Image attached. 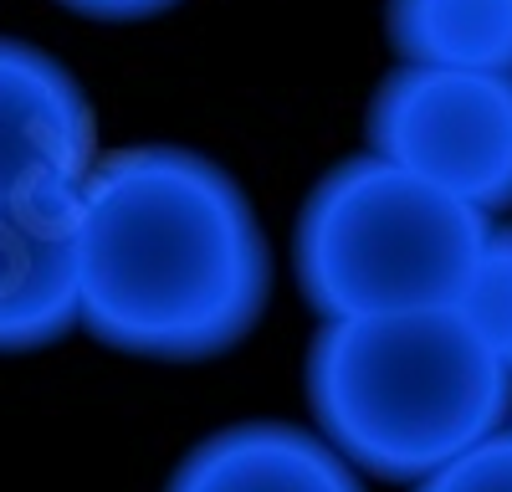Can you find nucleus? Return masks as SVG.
<instances>
[{
	"mask_svg": "<svg viewBox=\"0 0 512 492\" xmlns=\"http://www.w3.org/2000/svg\"><path fill=\"white\" fill-rule=\"evenodd\" d=\"M369 154L482 216L512 211V72L395 67L369 103Z\"/></svg>",
	"mask_w": 512,
	"mask_h": 492,
	"instance_id": "obj_4",
	"label": "nucleus"
},
{
	"mask_svg": "<svg viewBox=\"0 0 512 492\" xmlns=\"http://www.w3.org/2000/svg\"><path fill=\"white\" fill-rule=\"evenodd\" d=\"M384 36L405 67L512 72V0H384Z\"/></svg>",
	"mask_w": 512,
	"mask_h": 492,
	"instance_id": "obj_8",
	"label": "nucleus"
},
{
	"mask_svg": "<svg viewBox=\"0 0 512 492\" xmlns=\"http://www.w3.org/2000/svg\"><path fill=\"white\" fill-rule=\"evenodd\" d=\"M57 6L88 16V21H149L159 11H175L180 0H57Z\"/></svg>",
	"mask_w": 512,
	"mask_h": 492,
	"instance_id": "obj_11",
	"label": "nucleus"
},
{
	"mask_svg": "<svg viewBox=\"0 0 512 492\" xmlns=\"http://www.w3.org/2000/svg\"><path fill=\"white\" fill-rule=\"evenodd\" d=\"M164 492H364V477L308 426L241 421L195 441Z\"/></svg>",
	"mask_w": 512,
	"mask_h": 492,
	"instance_id": "obj_7",
	"label": "nucleus"
},
{
	"mask_svg": "<svg viewBox=\"0 0 512 492\" xmlns=\"http://www.w3.org/2000/svg\"><path fill=\"white\" fill-rule=\"evenodd\" d=\"M303 390L313 431L359 477L415 487L512 421V375L461 308L323 323Z\"/></svg>",
	"mask_w": 512,
	"mask_h": 492,
	"instance_id": "obj_2",
	"label": "nucleus"
},
{
	"mask_svg": "<svg viewBox=\"0 0 512 492\" xmlns=\"http://www.w3.org/2000/svg\"><path fill=\"white\" fill-rule=\"evenodd\" d=\"M272 298L246 190L180 144L103 154L77 190V328L118 354L200 364L236 349Z\"/></svg>",
	"mask_w": 512,
	"mask_h": 492,
	"instance_id": "obj_1",
	"label": "nucleus"
},
{
	"mask_svg": "<svg viewBox=\"0 0 512 492\" xmlns=\"http://www.w3.org/2000/svg\"><path fill=\"white\" fill-rule=\"evenodd\" d=\"M507 431H512V421H507Z\"/></svg>",
	"mask_w": 512,
	"mask_h": 492,
	"instance_id": "obj_12",
	"label": "nucleus"
},
{
	"mask_svg": "<svg viewBox=\"0 0 512 492\" xmlns=\"http://www.w3.org/2000/svg\"><path fill=\"white\" fill-rule=\"evenodd\" d=\"M77 328V190L0 200V354Z\"/></svg>",
	"mask_w": 512,
	"mask_h": 492,
	"instance_id": "obj_6",
	"label": "nucleus"
},
{
	"mask_svg": "<svg viewBox=\"0 0 512 492\" xmlns=\"http://www.w3.org/2000/svg\"><path fill=\"white\" fill-rule=\"evenodd\" d=\"M456 308L477 328V339L492 349V359L512 375V221L487 231V246Z\"/></svg>",
	"mask_w": 512,
	"mask_h": 492,
	"instance_id": "obj_9",
	"label": "nucleus"
},
{
	"mask_svg": "<svg viewBox=\"0 0 512 492\" xmlns=\"http://www.w3.org/2000/svg\"><path fill=\"white\" fill-rule=\"evenodd\" d=\"M487 231L492 216L379 154H354L333 164L297 211V293L323 323L456 308Z\"/></svg>",
	"mask_w": 512,
	"mask_h": 492,
	"instance_id": "obj_3",
	"label": "nucleus"
},
{
	"mask_svg": "<svg viewBox=\"0 0 512 492\" xmlns=\"http://www.w3.org/2000/svg\"><path fill=\"white\" fill-rule=\"evenodd\" d=\"M415 492H512V431H497L492 441L472 446L436 477L415 482Z\"/></svg>",
	"mask_w": 512,
	"mask_h": 492,
	"instance_id": "obj_10",
	"label": "nucleus"
},
{
	"mask_svg": "<svg viewBox=\"0 0 512 492\" xmlns=\"http://www.w3.org/2000/svg\"><path fill=\"white\" fill-rule=\"evenodd\" d=\"M98 164V123L77 77L26 47L0 36V200L82 190Z\"/></svg>",
	"mask_w": 512,
	"mask_h": 492,
	"instance_id": "obj_5",
	"label": "nucleus"
}]
</instances>
